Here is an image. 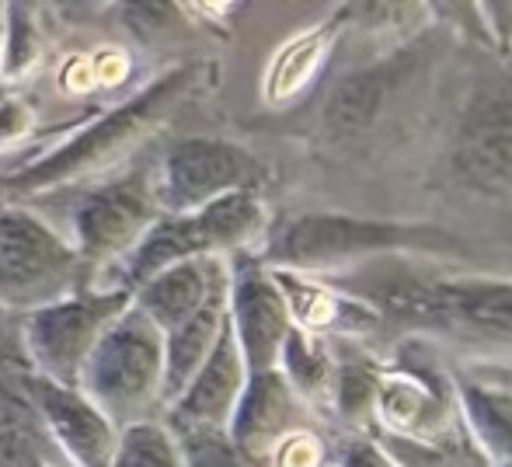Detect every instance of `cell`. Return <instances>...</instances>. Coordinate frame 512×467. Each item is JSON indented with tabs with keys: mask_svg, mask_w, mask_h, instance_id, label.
I'll list each match as a JSON object with an SVG mask.
<instances>
[{
	"mask_svg": "<svg viewBox=\"0 0 512 467\" xmlns=\"http://www.w3.org/2000/svg\"><path fill=\"white\" fill-rule=\"evenodd\" d=\"M342 286L377 321L446 339L478 356L512 359V279L450 276L398 258H373Z\"/></svg>",
	"mask_w": 512,
	"mask_h": 467,
	"instance_id": "1",
	"label": "cell"
},
{
	"mask_svg": "<svg viewBox=\"0 0 512 467\" xmlns=\"http://www.w3.org/2000/svg\"><path fill=\"white\" fill-rule=\"evenodd\" d=\"M189 81H192V67H178L171 74L150 81L143 91H136L133 98L108 109L105 116L88 122L84 129H77L74 136H67L60 147L42 154L39 161L25 164L18 175L4 178L0 192L35 199V196H49V192L81 189V185L102 178V171L126 161L140 143H147V136L161 126V119L185 95Z\"/></svg>",
	"mask_w": 512,
	"mask_h": 467,
	"instance_id": "2",
	"label": "cell"
},
{
	"mask_svg": "<svg viewBox=\"0 0 512 467\" xmlns=\"http://www.w3.org/2000/svg\"><path fill=\"white\" fill-rule=\"evenodd\" d=\"M398 251L460 255L464 241L429 224H398V220H370L349 217V213H300L272 234L262 262L269 269L300 276V272H324L359 258H394Z\"/></svg>",
	"mask_w": 512,
	"mask_h": 467,
	"instance_id": "3",
	"label": "cell"
},
{
	"mask_svg": "<svg viewBox=\"0 0 512 467\" xmlns=\"http://www.w3.org/2000/svg\"><path fill=\"white\" fill-rule=\"evenodd\" d=\"M161 217L154 161H143L122 175H105L81 185L63 234L74 244L88 283H105Z\"/></svg>",
	"mask_w": 512,
	"mask_h": 467,
	"instance_id": "4",
	"label": "cell"
},
{
	"mask_svg": "<svg viewBox=\"0 0 512 467\" xmlns=\"http://www.w3.org/2000/svg\"><path fill=\"white\" fill-rule=\"evenodd\" d=\"M164 387V335L129 304L102 335L77 380V391L115 422L129 429L136 422L161 419Z\"/></svg>",
	"mask_w": 512,
	"mask_h": 467,
	"instance_id": "5",
	"label": "cell"
},
{
	"mask_svg": "<svg viewBox=\"0 0 512 467\" xmlns=\"http://www.w3.org/2000/svg\"><path fill=\"white\" fill-rule=\"evenodd\" d=\"M88 283L67 234L39 210L0 199V307L32 314Z\"/></svg>",
	"mask_w": 512,
	"mask_h": 467,
	"instance_id": "6",
	"label": "cell"
},
{
	"mask_svg": "<svg viewBox=\"0 0 512 467\" xmlns=\"http://www.w3.org/2000/svg\"><path fill=\"white\" fill-rule=\"evenodd\" d=\"M133 293L115 286H81L70 297L21 318V349L32 373L63 387H77L88 356L115 325L122 311H129Z\"/></svg>",
	"mask_w": 512,
	"mask_h": 467,
	"instance_id": "7",
	"label": "cell"
},
{
	"mask_svg": "<svg viewBox=\"0 0 512 467\" xmlns=\"http://www.w3.org/2000/svg\"><path fill=\"white\" fill-rule=\"evenodd\" d=\"M269 178L248 147L220 136H185L154 157L157 203L164 213H196L234 192H258Z\"/></svg>",
	"mask_w": 512,
	"mask_h": 467,
	"instance_id": "8",
	"label": "cell"
},
{
	"mask_svg": "<svg viewBox=\"0 0 512 467\" xmlns=\"http://www.w3.org/2000/svg\"><path fill=\"white\" fill-rule=\"evenodd\" d=\"M227 325L248 373L276 370L293 314L272 269L248 251L227 258Z\"/></svg>",
	"mask_w": 512,
	"mask_h": 467,
	"instance_id": "9",
	"label": "cell"
},
{
	"mask_svg": "<svg viewBox=\"0 0 512 467\" xmlns=\"http://www.w3.org/2000/svg\"><path fill=\"white\" fill-rule=\"evenodd\" d=\"M25 391L35 405L56 457L67 467H112L122 429L77 387H63L39 373H25Z\"/></svg>",
	"mask_w": 512,
	"mask_h": 467,
	"instance_id": "10",
	"label": "cell"
},
{
	"mask_svg": "<svg viewBox=\"0 0 512 467\" xmlns=\"http://www.w3.org/2000/svg\"><path fill=\"white\" fill-rule=\"evenodd\" d=\"M310 429V408L300 401V394L286 384L279 370L248 373V384L230 415L227 436L241 454L251 461L269 464L272 450L293 433Z\"/></svg>",
	"mask_w": 512,
	"mask_h": 467,
	"instance_id": "11",
	"label": "cell"
},
{
	"mask_svg": "<svg viewBox=\"0 0 512 467\" xmlns=\"http://www.w3.org/2000/svg\"><path fill=\"white\" fill-rule=\"evenodd\" d=\"M244 384H248V366H244V356L227 325L216 349L209 352V359L189 380V387L171 401L161 422L171 433H192V429H199V433H227L230 415H234L237 401L244 394Z\"/></svg>",
	"mask_w": 512,
	"mask_h": 467,
	"instance_id": "12",
	"label": "cell"
},
{
	"mask_svg": "<svg viewBox=\"0 0 512 467\" xmlns=\"http://www.w3.org/2000/svg\"><path fill=\"white\" fill-rule=\"evenodd\" d=\"M227 279V258H192L150 276L133 290V307L161 335L175 332L213 297L216 286Z\"/></svg>",
	"mask_w": 512,
	"mask_h": 467,
	"instance_id": "13",
	"label": "cell"
},
{
	"mask_svg": "<svg viewBox=\"0 0 512 467\" xmlns=\"http://www.w3.org/2000/svg\"><path fill=\"white\" fill-rule=\"evenodd\" d=\"M223 328H227V279L213 290V297L192 314L185 325L164 335V387H161V405H168L189 387V380L199 373V366L216 349ZM161 412V415H164Z\"/></svg>",
	"mask_w": 512,
	"mask_h": 467,
	"instance_id": "14",
	"label": "cell"
},
{
	"mask_svg": "<svg viewBox=\"0 0 512 467\" xmlns=\"http://www.w3.org/2000/svg\"><path fill=\"white\" fill-rule=\"evenodd\" d=\"M25 373L28 363L0 366V467H32L35 461L63 464L35 415V405L25 391Z\"/></svg>",
	"mask_w": 512,
	"mask_h": 467,
	"instance_id": "15",
	"label": "cell"
},
{
	"mask_svg": "<svg viewBox=\"0 0 512 467\" xmlns=\"http://www.w3.org/2000/svg\"><path fill=\"white\" fill-rule=\"evenodd\" d=\"M457 164L474 182L512 189V105L495 102L471 116L460 136Z\"/></svg>",
	"mask_w": 512,
	"mask_h": 467,
	"instance_id": "16",
	"label": "cell"
},
{
	"mask_svg": "<svg viewBox=\"0 0 512 467\" xmlns=\"http://www.w3.org/2000/svg\"><path fill=\"white\" fill-rule=\"evenodd\" d=\"M377 447L398 467H492V457L471 433L464 412L457 415V422H450L432 436H422V440H411L401 433H380Z\"/></svg>",
	"mask_w": 512,
	"mask_h": 467,
	"instance_id": "17",
	"label": "cell"
},
{
	"mask_svg": "<svg viewBox=\"0 0 512 467\" xmlns=\"http://www.w3.org/2000/svg\"><path fill=\"white\" fill-rule=\"evenodd\" d=\"M460 412L471 433L488 450V457H502L512 467V391L492 380H467L460 387Z\"/></svg>",
	"mask_w": 512,
	"mask_h": 467,
	"instance_id": "18",
	"label": "cell"
},
{
	"mask_svg": "<svg viewBox=\"0 0 512 467\" xmlns=\"http://www.w3.org/2000/svg\"><path fill=\"white\" fill-rule=\"evenodd\" d=\"M279 373L286 377V384L300 394L307 408L321 405L324 398L331 401V387H335V356L324 346V339H317L314 332L293 325L290 339H286L283 352H279Z\"/></svg>",
	"mask_w": 512,
	"mask_h": 467,
	"instance_id": "19",
	"label": "cell"
},
{
	"mask_svg": "<svg viewBox=\"0 0 512 467\" xmlns=\"http://www.w3.org/2000/svg\"><path fill=\"white\" fill-rule=\"evenodd\" d=\"M380 380L384 373L359 352L335 356V387H331V405L349 422L352 429H363L377 415Z\"/></svg>",
	"mask_w": 512,
	"mask_h": 467,
	"instance_id": "20",
	"label": "cell"
},
{
	"mask_svg": "<svg viewBox=\"0 0 512 467\" xmlns=\"http://www.w3.org/2000/svg\"><path fill=\"white\" fill-rule=\"evenodd\" d=\"M384 74H387L384 67L363 70V74L345 77V81L331 91L328 112H324L331 133H342V136L359 133V129H366L373 119H377L380 102H384V95H387V77Z\"/></svg>",
	"mask_w": 512,
	"mask_h": 467,
	"instance_id": "21",
	"label": "cell"
},
{
	"mask_svg": "<svg viewBox=\"0 0 512 467\" xmlns=\"http://www.w3.org/2000/svg\"><path fill=\"white\" fill-rule=\"evenodd\" d=\"M112 467H182L178 440L161 419L122 429Z\"/></svg>",
	"mask_w": 512,
	"mask_h": 467,
	"instance_id": "22",
	"label": "cell"
},
{
	"mask_svg": "<svg viewBox=\"0 0 512 467\" xmlns=\"http://www.w3.org/2000/svg\"><path fill=\"white\" fill-rule=\"evenodd\" d=\"M42 28L25 4H4V81H18L39 63Z\"/></svg>",
	"mask_w": 512,
	"mask_h": 467,
	"instance_id": "23",
	"label": "cell"
},
{
	"mask_svg": "<svg viewBox=\"0 0 512 467\" xmlns=\"http://www.w3.org/2000/svg\"><path fill=\"white\" fill-rule=\"evenodd\" d=\"M182 450V467H269L265 461H251L248 454L230 443L227 433H175Z\"/></svg>",
	"mask_w": 512,
	"mask_h": 467,
	"instance_id": "24",
	"label": "cell"
},
{
	"mask_svg": "<svg viewBox=\"0 0 512 467\" xmlns=\"http://www.w3.org/2000/svg\"><path fill=\"white\" fill-rule=\"evenodd\" d=\"M269 467H324V443L314 436V429L293 433L272 450Z\"/></svg>",
	"mask_w": 512,
	"mask_h": 467,
	"instance_id": "25",
	"label": "cell"
},
{
	"mask_svg": "<svg viewBox=\"0 0 512 467\" xmlns=\"http://www.w3.org/2000/svg\"><path fill=\"white\" fill-rule=\"evenodd\" d=\"M35 126V112L18 95H0V150L21 143Z\"/></svg>",
	"mask_w": 512,
	"mask_h": 467,
	"instance_id": "26",
	"label": "cell"
},
{
	"mask_svg": "<svg viewBox=\"0 0 512 467\" xmlns=\"http://www.w3.org/2000/svg\"><path fill=\"white\" fill-rule=\"evenodd\" d=\"M338 467H398L373 440H349L342 447Z\"/></svg>",
	"mask_w": 512,
	"mask_h": 467,
	"instance_id": "27",
	"label": "cell"
},
{
	"mask_svg": "<svg viewBox=\"0 0 512 467\" xmlns=\"http://www.w3.org/2000/svg\"><path fill=\"white\" fill-rule=\"evenodd\" d=\"M488 370H492V373H488V380H492V384L509 387V391H512V366H499V363H495V366H488Z\"/></svg>",
	"mask_w": 512,
	"mask_h": 467,
	"instance_id": "28",
	"label": "cell"
},
{
	"mask_svg": "<svg viewBox=\"0 0 512 467\" xmlns=\"http://www.w3.org/2000/svg\"><path fill=\"white\" fill-rule=\"evenodd\" d=\"M32 467H63V464H56V461H35Z\"/></svg>",
	"mask_w": 512,
	"mask_h": 467,
	"instance_id": "29",
	"label": "cell"
},
{
	"mask_svg": "<svg viewBox=\"0 0 512 467\" xmlns=\"http://www.w3.org/2000/svg\"><path fill=\"white\" fill-rule=\"evenodd\" d=\"M499 467H509V464H499Z\"/></svg>",
	"mask_w": 512,
	"mask_h": 467,
	"instance_id": "30",
	"label": "cell"
}]
</instances>
